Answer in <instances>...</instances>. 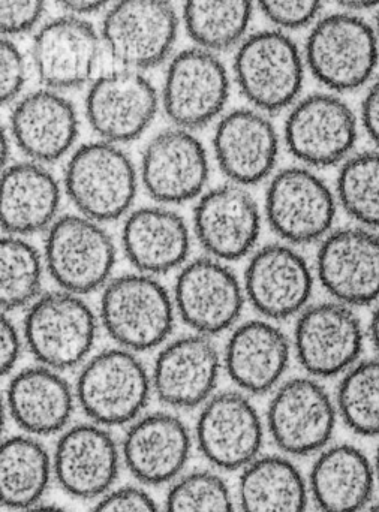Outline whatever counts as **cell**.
<instances>
[{
  "mask_svg": "<svg viewBox=\"0 0 379 512\" xmlns=\"http://www.w3.org/2000/svg\"><path fill=\"white\" fill-rule=\"evenodd\" d=\"M176 304L164 285L146 273L114 277L101 297L102 327L120 348L143 352L170 337Z\"/></svg>",
  "mask_w": 379,
  "mask_h": 512,
  "instance_id": "1",
  "label": "cell"
},
{
  "mask_svg": "<svg viewBox=\"0 0 379 512\" xmlns=\"http://www.w3.org/2000/svg\"><path fill=\"white\" fill-rule=\"evenodd\" d=\"M309 71L332 92H353L368 84L379 63L375 26L344 11L315 21L305 47Z\"/></svg>",
  "mask_w": 379,
  "mask_h": 512,
  "instance_id": "2",
  "label": "cell"
},
{
  "mask_svg": "<svg viewBox=\"0 0 379 512\" xmlns=\"http://www.w3.org/2000/svg\"><path fill=\"white\" fill-rule=\"evenodd\" d=\"M152 391V375L143 361L135 352L117 346L84 363L75 397L92 423L110 429L140 418Z\"/></svg>",
  "mask_w": 379,
  "mask_h": 512,
  "instance_id": "3",
  "label": "cell"
},
{
  "mask_svg": "<svg viewBox=\"0 0 379 512\" xmlns=\"http://www.w3.org/2000/svg\"><path fill=\"white\" fill-rule=\"evenodd\" d=\"M65 189L78 213L99 224L129 215L138 191L134 162L119 144L93 141L78 147L65 170Z\"/></svg>",
  "mask_w": 379,
  "mask_h": 512,
  "instance_id": "4",
  "label": "cell"
},
{
  "mask_svg": "<svg viewBox=\"0 0 379 512\" xmlns=\"http://www.w3.org/2000/svg\"><path fill=\"white\" fill-rule=\"evenodd\" d=\"M234 75L240 92L255 110L278 113L299 99L305 62L296 41L284 30H260L240 44Z\"/></svg>",
  "mask_w": 379,
  "mask_h": 512,
  "instance_id": "5",
  "label": "cell"
},
{
  "mask_svg": "<svg viewBox=\"0 0 379 512\" xmlns=\"http://www.w3.org/2000/svg\"><path fill=\"white\" fill-rule=\"evenodd\" d=\"M23 330L24 342L35 360L63 372L86 363L95 345L98 322L81 295L60 289L30 304Z\"/></svg>",
  "mask_w": 379,
  "mask_h": 512,
  "instance_id": "6",
  "label": "cell"
},
{
  "mask_svg": "<svg viewBox=\"0 0 379 512\" xmlns=\"http://www.w3.org/2000/svg\"><path fill=\"white\" fill-rule=\"evenodd\" d=\"M338 418L336 400L320 379L300 376L276 388L267 409V429L285 456H317L332 442Z\"/></svg>",
  "mask_w": 379,
  "mask_h": 512,
  "instance_id": "7",
  "label": "cell"
},
{
  "mask_svg": "<svg viewBox=\"0 0 379 512\" xmlns=\"http://www.w3.org/2000/svg\"><path fill=\"white\" fill-rule=\"evenodd\" d=\"M44 258L60 289L90 294L110 282L116 245L99 222L83 215H65L47 230Z\"/></svg>",
  "mask_w": 379,
  "mask_h": 512,
  "instance_id": "8",
  "label": "cell"
},
{
  "mask_svg": "<svg viewBox=\"0 0 379 512\" xmlns=\"http://www.w3.org/2000/svg\"><path fill=\"white\" fill-rule=\"evenodd\" d=\"M179 17L170 0H116L102 21V44L120 65L155 68L170 56Z\"/></svg>",
  "mask_w": 379,
  "mask_h": 512,
  "instance_id": "9",
  "label": "cell"
},
{
  "mask_svg": "<svg viewBox=\"0 0 379 512\" xmlns=\"http://www.w3.org/2000/svg\"><path fill=\"white\" fill-rule=\"evenodd\" d=\"M338 198L326 182L306 167H288L270 180L266 216L288 245L320 242L332 233Z\"/></svg>",
  "mask_w": 379,
  "mask_h": 512,
  "instance_id": "10",
  "label": "cell"
},
{
  "mask_svg": "<svg viewBox=\"0 0 379 512\" xmlns=\"http://www.w3.org/2000/svg\"><path fill=\"white\" fill-rule=\"evenodd\" d=\"M285 144L308 167L326 168L347 161L359 138V123L350 105L333 93H314L291 108Z\"/></svg>",
  "mask_w": 379,
  "mask_h": 512,
  "instance_id": "11",
  "label": "cell"
},
{
  "mask_svg": "<svg viewBox=\"0 0 379 512\" xmlns=\"http://www.w3.org/2000/svg\"><path fill=\"white\" fill-rule=\"evenodd\" d=\"M365 331L354 307L323 301L306 307L296 322L294 351L309 376L317 379L344 375L357 361Z\"/></svg>",
  "mask_w": 379,
  "mask_h": 512,
  "instance_id": "12",
  "label": "cell"
},
{
  "mask_svg": "<svg viewBox=\"0 0 379 512\" xmlns=\"http://www.w3.org/2000/svg\"><path fill=\"white\" fill-rule=\"evenodd\" d=\"M230 96L227 68L213 51L188 48L173 57L165 74L162 107L177 128H203L224 111Z\"/></svg>",
  "mask_w": 379,
  "mask_h": 512,
  "instance_id": "13",
  "label": "cell"
},
{
  "mask_svg": "<svg viewBox=\"0 0 379 512\" xmlns=\"http://www.w3.org/2000/svg\"><path fill=\"white\" fill-rule=\"evenodd\" d=\"M195 438L210 465L219 471H243L260 457L264 424L245 393L222 391L201 408Z\"/></svg>",
  "mask_w": 379,
  "mask_h": 512,
  "instance_id": "14",
  "label": "cell"
},
{
  "mask_svg": "<svg viewBox=\"0 0 379 512\" xmlns=\"http://www.w3.org/2000/svg\"><path fill=\"white\" fill-rule=\"evenodd\" d=\"M84 107L90 128L101 140L122 144L137 140L152 125L159 98L152 81L125 68L96 78Z\"/></svg>",
  "mask_w": 379,
  "mask_h": 512,
  "instance_id": "15",
  "label": "cell"
},
{
  "mask_svg": "<svg viewBox=\"0 0 379 512\" xmlns=\"http://www.w3.org/2000/svg\"><path fill=\"white\" fill-rule=\"evenodd\" d=\"M236 274L224 261L207 256L188 262L174 286L180 318L195 333L216 336L236 324L245 294Z\"/></svg>",
  "mask_w": 379,
  "mask_h": 512,
  "instance_id": "16",
  "label": "cell"
},
{
  "mask_svg": "<svg viewBox=\"0 0 379 512\" xmlns=\"http://www.w3.org/2000/svg\"><path fill=\"white\" fill-rule=\"evenodd\" d=\"M122 448L107 427L81 423L60 435L53 453L54 480L75 499H99L114 489Z\"/></svg>",
  "mask_w": 379,
  "mask_h": 512,
  "instance_id": "17",
  "label": "cell"
},
{
  "mask_svg": "<svg viewBox=\"0 0 379 512\" xmlns=\"http://www.w3.org/2000/svg\"><path fill=\"white\" fill-rule=\"evenodd\" d=\"M317 274L330 297L351 307L379 300V236L371 228L345 227L321 240Z\"/></svg>",
  "mask_w": 379,
  "mask_h": 512,
  "instance_id": "18",
  "label": "cell"
},
{
  "mask_svg": "<svg viewBox=\"0 0 379 512\" xmlns=\"http://www.w3.org/2000/svg\"><path fill=\"white\" fill-rule=\"evenodd\" d=\"M209 177L206 147L188 129L159 132L141 156V182L158 203L183 204L201 197Z\"/></svg>",
  "mask_w": 379,
  "mask_h": 512,
  "instance_id": "19",
  "label": "cell"
},
{
  "mask_svg": "<svg viewBox=\"0 0 379 512\" xmlns=\"http://www.w3.org/2000/svg\"><path fill=\"white\" fill-rule=\"evenodd\" d=\"M314 289L311 265L293 245L264 246L249 259L245 295L264 318H293L308 307Z\"/></svg>",
  "mask_w": 379,
  "mask_h": 512,
  "instance_id": "20",
  "label": "cell"
},
{
  "mask_svg": "<svg viewBox=\"0 0 379 512\" xmlns=\"http://www.w3.org/2000/svg\"><path fill=\"white\" fill-rule=\"evenodd\" d=\"M102 45L98 30L80 15L53 18L33 39L36 74L57 92L84 86L95 72Z\"/></svg>",
  "mask_w": 379,
  "mask_h": 512,
  "instance_id": "21",
  "label": "cell"
},
{
  "mask_svg": "<svg viewBox=\"0 0 379 512\" xmlns=\"http://www.w3.org/2000/svg\"><path fill=\"white\" fill-rule=\"evenodd\" d=\"M194 230L201 248L212 258L239 261L251 254L260 239V207L245 186H218L198 200Z\"/></svg>",
  "mask_w": 379,
  "mask_h": 512,
  "instance_id": "22",
  "label": "cell"
},
{
  "mask_svg": "<svg viewBox=\"0 0 379 512\" xmlns=\"http://www.w3.org/2000/svg\"><path fill=\"white\" fill-rule=\"evenodd\" d=\"M221 364V355L209 336L195 333L177 337L156 357L153 393L170 408H197L213 396Z\"/></svg>",
  "mask_w": 379,
  "mask_h": 512,
  "instance_id": "23",
  "label": "cell"
},
{
  "mask_svg": "<svg viewBox=\"0 0 379 512\" xmlns=\"http://www.w3.org/2000/svg\"><path fill=\"white\" fill-rule=\"evenodd\" d=\"M120 448L126 469L138 483L162 486L182 477L191 457L192 438L177 415L152 412L129 424Z\"/></svg>",
  "mask_w": 379,
  "mask_h": 512,
  "instance_id": "24",
  "label": "cell"
},
{
  "mask_svg": "<svg viewBox=\"0 0 379 512\" xmlns=\"http://www.w3.org/2000/svg\"><path fill=\"white\" fill-rule=\"evenodd\" d=\"M213 149L224 176L246 188L263 182L275 170L279 135L263 111L237 108L219 120Z\"/></svg>",
  "mask_w": 379,
  "mask_h": 512,
  "instance_id": "25",
  "label": "cell"
},
{
  "mask_svg": "<svg viewBox=\"0 0 379 512\" xmlns=\"http://www.w3.org/2000/svg\"><path fill=\"white\" fill-rule=\"evenodd\" d=\"M78 128L74 104L47 87L18 99L9 120V132L18 149L30 161L44 165L68 155Z\"/></svg>",
  "mask_w": 379,
  "mask_h": 512,
  "instance_id": "26",
  "label": "cell"
},
{
  "mask_svg": "<svg viewBox=\"0 0 379 512\" xmlns=\"http://www.w3.org/2000/svg\"><path fill=\"white\" fill-rule=\"evenodd\" d=\"M290 358L291 343L284 331L270 321L252 319L231 333L224 364L243 393L261 396L281 385Z\"/></svg>",
  "mask_w": 379,
  "mask_h": 512,
  "instance_id": "27",
  "label": "cell"
},
{
  "mask_svg": "<svg viewBox=\"0 0 379 512\" xmlns=\"http://www.w3.org/2000/svg\"><path fill=\"white\" fill-rule=\"evenodd\" d=\"M309 493L320 512H362L374 501V459L351 444H330L315 456Z\"/></svg>",
  "mask_w": 379,
  "mask_h": 512,
  "instance_id": "28",
  "label": "cell"
},
{
  "mask_svg": "<svg viewBox=\"0 0 379 512\" xmlns=\"http://www.w3.org/2000/svg\"><path fill=\"white\" fill-rule=\"evenodd\" d=\"M75 399L71 385L59 370L39 364L12 376L3 406L24 433L38 438L68 429Z\"/></svg>",
  "mask_w": 379,
  "mask_h": 512,
  "instance_id": "29",
  "label": "cell"
},
{
  "mask_svg": "<svg viewBox=\"0 0 379 512\" xmlns=\"http://www.w3.org/2000/svg\"><path fill=\"white\" fill-rule=\"evenodd\" d=\"M122 248L137 271L158 276L185 264L191 234L179 213L167 207H140L126 216Z\"/></svg>",
  "mask_w": 379,
  "mask_h": 512,
  "instance_id": "30",
  "label": "cell"
},
{
  "mask_svg": "<svg viewBox=\"0 0 379 512\" xmlns=\"http://www.w3.org/2000/svg\"><path fill=\"white\" fill-rule=\"evenodd\" d=\"M0 221L11 236H29L48 230L57 219L62 192L44 164L17 162L2 171Z\"/></svg>",
  "mask_w": 379,
  "mask_h": 512,
  "instance_id": "31",
  "label": "cell"
},
{
  "mask_svg": "<svg viewBox=\"0 0 379 512\" xmlns=\"http://www.w3.org/2000/svg\"><path fill=\"white\" fill-rule=\"evenodd\" d=\"M309 484L288 456H260L246 466L239 480L242 512H306Z\"/></svg>",
  "mask_w": 379,
  "mask_h": 512,
  "instance_id": "32",
  "label": "cell"
},
{
  "mask_svg": "<svg viewBox=\"0 0 379 512\" xmlns=\"http://www.w3.org/2000/svg\"><path fill=\"white\" fill-rule=\"evenodd\" d=\"M51 478L53 457L36 436L15 435L0 448V501L8 510L24 511L41 504Z\"/></svg>",
  "mask_w": 379,
  "mask_h": 512,
  "instance_id": "33",
  "label": "cell"
},
{
  "mask_svg": "<svg viewBox=\"0 0 379 512\" xmlns=\"http://www.w3.org/2000/svg\"><path fill=\"white\" fill-rule=\"evenodd\" d=\"M252 12L254 0H185L183 20L189 38L216 53L242 44Z\"/></svg>",
  "mask_w": 379,
  "mask_h": 512,
  "instance_id": "34",
  "label": "cell"
},
{
  "mask_svg": "<svg viewBox=\"0 0 379 512\" xmlns=\"http://www.w3.org/2000/svg\"><path fill=\"white\" fill-rule=\"evenodd\" d=\"M342 423L363 438H379V357L360 360L342 375L336 393Z\"/></svg>",
  "mask_w": 379,
  "mask_h": 512,
  "instance_id": "35",
  "label": "cell"
},
{
  "mask_svg": "<svg viewBox=\"0 0 379 512\" xmlns=\"http://www.w3.org/2000/svg\"><path fill=\"white\" fill-rule=\"evenodd\" d=\"M0 303L3 313L29 307L41 297L42 258L23 237L6 234L0 243Z\"/></svg>",
  "mask_w": 379,
  "mask_h": 512,
  "instance_id": "36",
  "label": "cell"
},
{
  "mask_svg": "<svg viewBox=\"0 0 379 512\" xmlns=\"http://www.w3.org/2000/svg\"><path fill=\"white\" fill-rule=\"evenodd\" d=\"M336 198L362 227L379 228V150L351 155L342 164Z\"/></svg>",
  "mask_w": 379,
  "mask_h": 512,
  "instance_id": "37",
  "label": "cell"
},
{
  "mask_svg": "<svg viewBox=\"0 0 379 512\" xmlns=\"http://www.w3.org/2000/svg\"><path fill=\"white\" fill-rule=\"evenodd\" d=\"M164 512H234V499L221 475L194 471L174 481Z\"/></svg>",
  "mask_w": 379,
  "mask_h": 512,
  "instance_id": "38",
  "label": "cell"
},
{
  "mask_svg": "<svg viewBox=\"0 0 379 512\" xmlns=\"http://www.w3.org/2000/svg\"><path fill=\"white\" fill-rule=\"evenodd\" d=\"M261 12L281 30H297L317 20L324 0H257Z\"/></svg>",
  "mask_w": 379,
  "mask_h": 512,
  "instance_id": "39",
  "label": "cell"
},
{
  "mask_svg": "<svg viewBox=\"0 0 379 512\" xmlns=\"http://www.w3.org/2000/svg\"><path fill=\"white\" fill-rule=\"evenodd\" d=\"M0 98L2 104H11L20 96L27 80V66L20 48L3 36L0 44Z\"/></svg>",
  "mask_w": 379,
  "mask_h": 512,
  "instance_id": "40",
  "label": "cell"
},
{
  "mask_svg": "<svg viewBox=\"0 0 379 512\" xmlns=\"http://www.w3.org/2000/svg\"><path fill=\"white\" fill-rule=\"evenodd\" d=\"M45 11V0H0L3 36L23 35L38 26Z\"/></svg>",
  "mask_w": 379,
  "mask_h": 512,
  "instance_id": "41",
  "label": "cell"
},
{
  "mask_svg": "<svg viewBox=\"0 0 379 512\" xmlns=\"http://www.w3.org/2000/svg\"><path fill=\"white\" fill-rule=\"evenodd\" d=\"M92 512H161L155 499L137 486L110 490L98 499Z\"/></svg>",
  "mask_w": 379,
  "mask_h": 512,
  "instance_id": "42",
  "label": "cell"
},
{
  "mask_svg": "<svg viewBox=\"0 0 379 512\" xmlns=\"http://www.w3.org/2000/svg\"><path fill=\"white\" fill-rule=\"evenodd\" d=\"M21 340L20 331L15 327L12 319L3 313L2 324H0V367H2V375L6 376L15 369L18 360L21 357Z\"/></svg>",
  "mask_w": 379,
  "mask_h": 512,
  "instance_id": "43",
  "label": "cell"
},
{
  "mask_svg": "<svg viewBox=\"0 0 379 512\" xmlns=\"http://www.w3.org/2000/svg\"><path fill=\"white\" fill-rule=\"evenodd\" d=\"M362 123L372 143L379 147V78L371 84L363 99Z\"/></svg>",
  "mask_w": 379,
  "mask_h": 512,
  "instance_id": "44",
  "label": "cell"
},
{
  "mask_svg": "<svg viewBox=\"0 0 379 512\" xmlns=\"http://www.w3.org/2000/svg\"><path fill=\"white\" fill-rule=\"evenodd\" d=\"M57 3L72 15H86L101 11L111 0H57Z\"/></svg>",
  "mask_w": 379,
  "mask_h": 512,
  "instance_id": "45",
  "label": "cell"
},
{
  "mask_svg": "<svg viewBox=\"0 0 379 512\" xmlns=\"http://www.w3.org/2000/svg\"><path fill=\"white\" fill-rule=\"evenodd\" d=\"M335 2L342 6L345 11L350 12L366 11V9L379 6V0H335Z\"/></svg>",
  "mask_w": 379,
  "mask_h": 512,
  "instance_id": "46",
  "label": "cell"
},
{
  "mask_svg": "<svg viewBox=\"0 0 379 512\" xmlns=\"http://www.w3.org/2000/svg\"><path fill=\"white\" fill-rule=\"evenodd\" d=\"M369 337H371L372 345L379 357V304L375 312L372 313L371 324H369Z\"/></svg>",
  "mask_w": 379,
  "mask_h": 512,
  "instance_id": "47",
  "label": "cell"
},
{
  "mask_svg": "<svg viewBox=\"0 0 379 512\" xmlns=\"http://www.w3.org/2000/svg\"><path fill=\"white\" fill-rule=\"evenodd\" d=\"M9 155H11V141L8 132L2 129V164L3 168L8 167Z\"/></svg>",
  "mask_w": 379,
  "mask_h": 512,
  "instance_id": "48",
  "label": "cell"
},
{
  "mask_svg": "<svg viewBox=\"0 0 379 512\" xmlns=\"http://www.w3.org/2000/svg\"><path fill=\"white\" fill-rule=\"evenodd\" d=\"M21 512H69V511L63 510V508H60V507H56V505L38 504V505H35V507L27 508V510H24Z\"/></svg>",
  "mask_w": 379,
  "mask_h": 512,
  "instance_id": "49",
  "label": "cell"
},
{
  "mask_svg": "<svg viewBox=\"0 0 379 512\" xmlns=\"http://www.w3.org/2000/svg\"><path fill=\"white\" fill-rule=\"evenodd\" d=\"M362 512H379V498L374 499Z\"/></svg>",
  "mask_w": 379,
  "mask_h": 512,
  "instance_id": "50",
  "label": "cell"
},
{
  "mask_svg": "<svg viewBox=\"0 0 379 512\" xmlns=\"http://www.w3.org/2000/svg\"><path fill=\"white\" fill-rule=\"evenodd\" d=\"M374 465H375V472H377V480H378V486H379V442H378L377 451H375Z\"/></svg>",
  "mask_w": 379,
  "mask_h": 512,
  "instance_id": "51",
  "label": "cell"
},
{
  "mask_svg": "<svg viewBox=\"0 0 379 512\" xmlns=\"http://www.w3.org/2000/svg\"><path fill=\"white\" fill-rule=\"evenodd\" d=\"M375 32H377L378 42H379V14L377 17V23H375Z\"/></svg>",
  "mask_w": 379,
  "mask_h": 512,
  "instance_id": "52",
  "label": "cell"
}]
</instances>
